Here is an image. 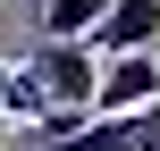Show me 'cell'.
Returning <instances> with one entry per match:
<instances>
[{
    "label": "cell",
    "instance_id": "6da1fadb",
    "mask_svg": "<svg viewBox=\"0 0 160 151\" xmlns=\"http://www.w3.org/2000/svg\"><path fill=\"white\" fill-rule=\"evenodd\" d=\"M17 67L42 84V101H59V109H93V76H101V59L84 50V34H34Z\"/></svg>",
    "mask_w": 160,
    "mask_h": 151
},
{
    "label": "cell",
    "instance_id": "7a4b0ae2",
    "mask_svg": "<svg viewBox=\"0 0 160 151\" xmlns=\"http://www.w3.org/2000/svg\"><path fill=\"white\" fill-rule=\"evenodd\" d=\"M160 101V50H118L101 76H93V109L101 118H135Z\"/></svg>",
    "mask_w": 160,
    "mask_h": 151
},
{
    "label": "cell",
    "instance_id": "3957f363",
    "mask_svg": "<svg viewBox=\"0 0 160 151\" xmlns=\"http://www.w3.org/2000/svg\"><path fill=\"white\" fill-rule=\"evenodd\" d=\"M84 50H93V59L160 50V0H110V17H101V25H84Z\"/></svg>",
    "mask_w": 160,
    "mask_h": 151
},
{
    "label": "cell",
    "instance_id": "277c9868",
    "mask_svg": "<svg viewBox=\"0 0 160 151\" xmlns=\"http://www.w3.org/2000/svg\"><path fill=\"white\" fill-rule=\"evenodd\" d=\"M59 151H135V118H101V109H93Z\"/></svg>",
    "mask_w": 160,
    "mask_h": 151
},
{
    "label": "cell",
    "instance_id": "5b68a950",
    "mask_svg": "<svg viewBox=\"0 0 160 151\" xmlns=\"http://www.w3.org/2000/svg\"><path fill=\"white\" fill-rule=\"evenodd\" d=\"M101 17H110V0H42V8H34L42 34H84V25H101Z\"/></svg>",
    "mask_w": 160,
    "mask_h": 151
},
{
    "label": "cell",
    "instance_id": "8992f818",
    "mask_svg": "<svg viewBox=\"0 0 160 151\" xmlns=\"http://www.w3.org/2000/svg\"><path fill=\"white\" fill-rule=\"evenodd\" d=\"M135 151H160V101H152V109H135Z\"/></svg>",
    "mask_w": 160,
    "mask_h": 151
},
{
    "label": "cell",
    "instance_id": "52a82bcc",
    "mask_svg": "<svg viewBox=\"0 0 160 151\" xmlns=\"http://www.w3.org/2000/svg\"><path fill=\"white\" fill-rule=\"evenodd\" d=\"M0 76H8V59H0Z\"/></svg>",
    "mask_w": 160,
    "mask_h": 151
},
{
    "label": "cell",
    "instance_id": "ba28073f",
    "mask_svg": "<svg viewBox=\"0 0 160 151\" xmlns=\"http://www.w3.org/2000/svg\"><path fill=\"white\" fill-rule=\"evenodd\" d=\"M34 8H42V0H34Z\"/></svg>",
    "mask_w": 160,
    "mask_h": 151
}]
</instances>
